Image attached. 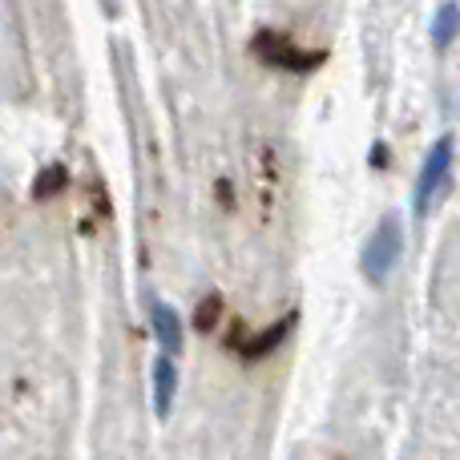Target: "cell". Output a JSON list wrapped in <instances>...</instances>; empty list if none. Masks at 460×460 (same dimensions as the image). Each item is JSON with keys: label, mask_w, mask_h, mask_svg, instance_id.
<instances>
[{"label": "cell", "mask_w": 460, "mask_h": 460, "mask_svg": "<svg viewBox=\"0 0 460 460\" xmlns=\"http://www.w3.org/2000/svg\"><path fill=\"white\" fill-rule=\"evenodd\" d=\"M400 251H404V226H400V218L388 215L372 230V238L364 243L359 267H364V275L372 279V283H384V279L392 275V267L400 262Z\"/></svg>", "instance_id": "1"}, {"label": "cell", "mask_w": 460, "mask_h": 460, "mask_svg": "<svg viewBox=\"0 0 460 460\" xmlns=\"http://www.w3.org/2000/svg\"><path fill=\"white\" fill-rule=\"evenodd\" d=\"M254 53H259V61L275 65L283 73H311L323 65V53H307L295 40H287L283 32H259L254 37Z\"/></svg>", "instance_id": "2"}, {"label": "cell", "mask_w": 460, "mask_h": 460, "mask_svg": "<svg viewBox=\"0 0 460 460\" xmlns=\"http://www.w3.org/2000/svg\"><path fill=\"white\" fill-rule=\"evenodd\" d=\"M448 166H453V137H440V142L432 146V154L424 158L420 178H416V210H429L432 194H437L440 186H445Z\"/></svg>", "instance_id": "3"}, {"label": "cell", "mask_w": 460, "mask_h": 460, "mask_svg": "<svg viewBox=\"0 0 460 460\" xmlns=\"http://www.w3.org/2000/svg\"><path fill=\"white\" fill-rule=\"evenodd\" d=\"M174 392H178V367L166 351V356L154 359V408H158L162 420H166L170 408H174Z\"/></svg>", "instance_id": "4"}, {"label": "cell", "mask_w": 460, "mask_h": 460, "mask_svg": "<svg viewBox=\"0 0 460 460\" xmlns=\"http://www.w3.org/2000/svg\"><path fill=\"white\" fill-rule=\"evenodd\" d=\"M150 319H154V335H158V343L166 351H178L182 348V323H178L174 307L162 299H150Z\"/></svg>", "instance_id": "5"}, {"label": "cell", "mask_w": 460, "mask_h": 460, "mask_svg": "<svg viewBox=\"0 0 460 460\" xmlns=\"http://www.w3.org/2000/svg\"><path fill=\"white\" fill-rule=\"evenodd\" d=\"M291 327H295V315H283L275 327H270V332H262L254 343H238L234 351H243V359H259V356H267V351H275V348H279V340H283V335L291 332Z\"/></svg>", "instance_id": "6"}, {"label": "cell", "mask_w": 460, "mask_h": 460, "mask_svg": "<svg viewBox=\"0 0 460 460\" xmlns=\"http://www.w3.org/2000/svg\"><path fill=\"white\" fill-rule=\"evenodd\" d=\"M65 182H69V170H65V166H57V162H53V166H49V170H40V174H37V186H32V199H53V194H61L65 190Z\"/></svg>", "instance_id": "7"}, {"label": "cell", "mask_w": 460, "mask_h": 460, "mask_svg": "<svg viewBox=\"0 0 460 460\" xmlns=\"http://www.w3.org/2000/svg\"><path fill=\"white\" fill-rule=\"evenodd\" d=\"M453 37H456V4L448 0V4L437 13V21H432V45L448 49V45H453Z\"/></svg>", "instance_id": "8"}, {"label": "cell", "mask_w": 460, "mask_h": 460, "mask_svg": "<svg viewBox=\"0 0 460 460\" xmlns=\"http://www.w3.org/2000/svg\"><path fill=\"white\" fill-rule=\"evenodd\" d=\"M218 319H223V295H207V299L199 303V315H194V327H199V332H215Z\"/></svg>", "instance_id": "9"}]
</instances>
